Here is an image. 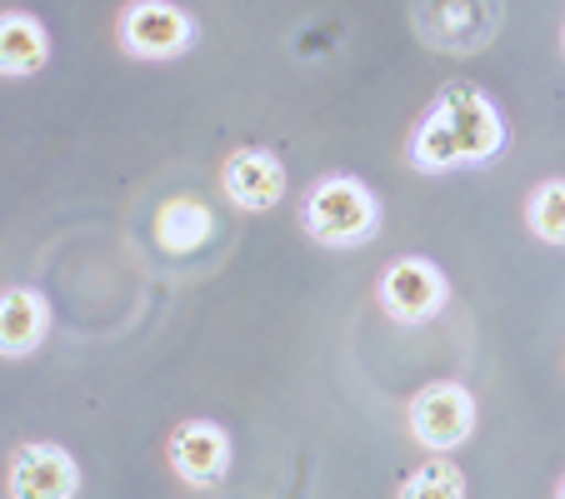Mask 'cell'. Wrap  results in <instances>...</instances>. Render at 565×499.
I'll return each instance as SVG.
<instances>
[{
    "instance_id": "cell-3",
    "label": "cell",
    "mask_w": 565,
    "mask_h": 499,
    "mask_svg": "<svg viewBox=\"0 0 565 499\" xmlns=\"http://www.w3.org/2000/svg\"><path fill=\"white\" fill-rule=\"evenodd\" d=\"M476 420H480L476 394H470L460 380L420 384L406 404L411 440H416L420 449H430V455H450V449H460L470 435H476Z\"/></svg>"
},
{
    "instance_id": "cell-11",
    "label": "cell",
    "mask_w": 565,
    "mask_h": 499,
    "mask_svg": "<svg viewBox=\"0 0 565 499\" xmlns=\"http://www.w3.org/2000/svg\"><path fill=\"white\" fill-rule=\"evenodd\" d=\"M215 220L211 210H205L201 200H191V195H175V200H166L156 210V245L160 250H171V256H191V250H201L205 240H211Z\"/></svg>"
},
{
    "instance_id": "cell-9",
    "label": "cell",
    "mask_w": 565,
    "mask_h": 499,
    "mask_svg": "<svg viewBox=\"0 0 565 499\" xmlns=\"http://www.w3.org/2000/svg\"><path fill=\"white\" fill-rule=\"evenodd\" d=\"M51 340V300L35 285L0 290V360H31Z\"/></svg>"
},
{
    "instance_id": "cell-7",
    "label": "cell",
    "mask_w": 565,
    "mask_h": 499,
    "mask_svg": "<svg viewBox=\"0 0 565 499\" xmlns=\"http://www.w3.org/2000/svg\"><path fill=\"white\" fill-rule=\"evenodd\" d=\"M166 459L185 489H221L235 459L231 430L221 420H181L166 440Z\"/></svg>"
},
{
    "instance_id": "cell-15",
    "label": "cell",
    "mask_w": 565,
    "mask_h": 499,
    "mask_svg": "<svg viewBox=\"0 0 565 499\" xmlns=\"http://www.w3.org/2000/svg\"><path fill=\"white\" fill-rule=\"evenodd\" d=\"M561 45H565V35H561Z\"/></svg>"
},
{
    "instance_id": "cell-1",
    "label": "cell",
    "mask_w": 565,
    "mask_h": 499,
    "mask_svg": "<svg viewBox=\"0 0 565 499\" xmlns=\"http://www.w3.org/2000/svg\"><path fill=\"white\" fill-rule=\"evenodd\" d=\"M505 150V120L495 110V100L470 80H446L436 90V100L426 106V116L411 130V165L420 175H446L466 171V165H491Z\"/></svg>"
},
{
    "instance_id": "cell-10",
    "label": "cell",
    "mask_w": 565,
    "mask_h": 499,
    "mask_svg": "<svg viewBox=\"0 0 565 499\" xmlns=\"http://www.w3.org/2000/svg\"><path fill=\"white\" fill-rule=\"evenodd\" d=\"M51 65V31L31 11H0V75L31 80Z\"/></svg>"
},
{
    "instance_id": "cell-8",
    "label": "cell",
    "mask_w": 565,
    "mask_h": 499,
    "mask_svg": "<svg viewBox=\"0 0 565 499\" xmlns=\"http://www.w3.org/2000/svg\"><path fill=\"white\" fill-rule=\"evenodd\" d=\"M6 495L11 499H75L81 495V465L71 449L51 440H31L6 465Z\"/></svg>"
},
{
    "instance_id": "cell-2",
    "label": "cell",
    "mask_w": 565,
    "mask_h": 499,
    "mask_svg": "<svg viewBox=\"0 0 565 499\" xmlns=\"http://www.w3.org/2000/svg\"><path fill=\"white\" fill-rule=\"evenodd\" d=\"M300 230L326 250H361L381 230V195L355 175H320L300 195Z\"/></svg>"
},
{
    "instance_id": "cell-6",
    "label": "cell",
    "mask_w": 565,
    "mask_h": 499,
    "mask_svg": "<svg viewBox=\"0 0 565 499\" xmlns=\"http://www.w3.org/2000/svg\"><path fill=\"white\" fill-rule=\"evenodd\" d=\"M221 195L231 210H246V215H266L286 200V160L276 155L270 145H241L221 160Z\"/></svg>"
},
{
    "instance_id": "cell-12",
    "label": "cell",
    "mask_w": 565,
    "mask_h": 499,
    "mask_svg": "<svg viewBox=\"0 0 565 499\" xmlns=\"http://www.w3.org/2000/svg\"><path fill=\"white\" fill-rule=\"evenodd\" d=\"M525 230L541 245H565V181L551 175L525 195Z\"/></svg>"
},
{
    "instance_id": "cell-4",
    "label": "cell",
    "mask_w": 565,
    "mask_h": 499,
    "mask_svg": "<svg viewBox=\"0 0 565 499\" xmlns=\"http://www.w3.org/2000/svg\"><path fill=\"white\" fill-rule=\"evenodd\" d=\"M195 35H201V21L175 0H126L116 21V41L130 61H181Z\"/></svg>"
},
{
    "instance_id": "cell-5",
    "label": "cell",
    "mask_w": 565,
    "mask_h": 499,
    "mask_svg": "<svg viewBox=\"0 0 565 499\" xmlns=\"http://www.w3.org/2000/svg\"><path fill=\"white\" fill-rule=\"evenodd\" d=\"M375 305L395 325H430L440 310L450 305V280L436 260L426 256H401L375 275Z\"/></svg>"
},
{
    "instance_id": "cell-14",
    "label": "cell",
    "mask_w": 565,
    "mask_h": 499,
    "mask_svg": "<svg viewBox=\"0 0 565 499\" xmlns=\"http://www.w3.org/2000/svg\"><path fill=\"white\" fill-rule=\"evenodd\" d=\"M555 499H565V475H561V485H555Z\"/></svg>"
},
{
    "instance_id": "cell-13",
    "label": "cell",
    "mask_w": 565,
    "mask_h": 499,
    "mask_svg": "<svg viewBox=\"0 0 565 499\" xmlns=\"http://www.w3.org/2000/svg\"><path fill=\"white\" fill-rule=\"evenodd\" d=\"M395 499H466V475L450 455H430L411 469Z\"/></svg>"
}]
</instances>
